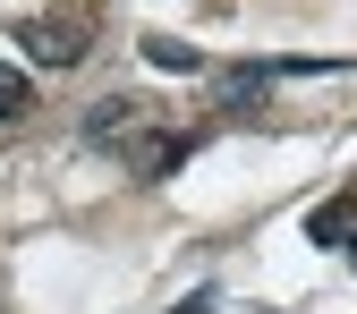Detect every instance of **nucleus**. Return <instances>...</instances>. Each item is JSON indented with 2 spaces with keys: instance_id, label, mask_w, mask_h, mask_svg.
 Instances as JSON below:
<instances>
[{
  "instance_id": "nucleus-1",
  "label": "nucleus",
  "mask_w": 357,
  "mask_h": 314,
  "mask_svg": "<svg viewBox=\"0 0 357 314\" xmlns=\"http://www.w3.org/2000/svg\"><path fill=\"white\" fill-rule=\"evenodd\" d=\"M17 42H26V60H34V68H77V60H85V42H77V26H52V17H34V26H17Z\"/></svg>"
},
{
  "instance_id": "nucleus-3",
  "label": "nucleus",
  "mask_w": 357,
  "mask_h": 314,
  "mask_svg": "<svg viewBox=\"0 0 357 314\" xmlns=\"http://www.w3.org/2000/svg\"><path fill=\"white\" fill-rule=\"evenodd\" d=\"M145 60H153V68H204L188 42H170V34H145Z\"/></svg>"
},
{
  "instance_id": "nucleus-2",
  "label": "nucleus",
  "mask_w": 357,
  "mask_h": 314,
  "mask_svg": "<svg viewBox=\"0 0 357 314\" xmlns=\"http://www.w3.org/2000/svg\"><path fill=\"white\" fill-rule=\"evenodd\" d=\"M306 238H315V246H340V255L357 263V196H332V204H315V212H306Z\"/></svg>"
},
{
  "instance_id": "nucleus-4",
  "label": "nucleus",
  "mask_w": 357,
  "mask_h": 314,
  "mask_svg": "<svg viewBox=\"0 0 357 314\" xmlns=\"http://www.w3.org/2000/svg\"><path fill=\"white\" fill-rule=\"evenodd\" d=\"M9 119H26V77L0 68V127H9Z\"/></svg>"
}]
</instances>
